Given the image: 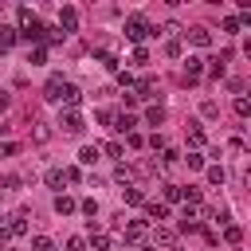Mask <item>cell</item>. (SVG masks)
Instances as JSON below:
<instances>
[{
	"mask_svg": "<svg viewBox=\"0 0 251 251\" xmlns=\"http://www.w3.org/2000/svg\"><path fill=\"white\" fill-rule=\"evenodd\" d=\"M235 114H239V118H247V114H251V102H247V98H243V94H239V98H235Z\"/></svg>",
	"mask_w": 251,
	"mask_h": 251,
	"instance_id": "d4e9b609",
	"label": "cell"
},
{
	"mask_svg": "<svg viewBox=\"0 0 251 251\" xmlns=\"http://www.w3.org/2000/svg\"><path fill=\"white\" fill-rule=\"evenodd\" d=\"M145 122H149V126H161V122H165V110H161V106H149V110H145Z\"/></svg>",
	"mask_w": 251,
	"mask_h": 251,
	"instance_id": "9a60e30c",
	"label": "cell"
},
{
	"mask_svg": "<svg viewBox=\"0 0 251 251\" xmlns=\"http://www.w3.org/2000/svg\"><path fill=\"white\" fill-rule=\"evenodd\" d=\"M82 212L94 220V216H98V200H82Z\"/></svg>",
	"mask_w": 251,
	"mask_h": 251,
	"instance_id": "4dcf8cb0",
	"label": "cell"
},
{
	"mask_svg": "<svg viewBox=\"0 0 251 251\" xmlns=\"http://www.w3.org/2000/svg\"><path fill=\"white\" fill-rule=\"evenodd\" d=\"M75 208H78V204H75L71 196H55V212H59V216H71Z\"/></svg>",
	"mask_w": 251,
	"mask_h": 251,
	"instance_id": "4fadbf2b",
	"label": "cell"
},
{
	"mask_svg": "<svg viewBox=\"0 0 251 251\" xmlns=\"http://www.w3.org/2000/svg\"><path fill=\"white\" fill-rule=\"evenodd\" d=\"M114 180H118V184H129V180H133V173H129L126 165H118V169H114Z\"/></svg>",
	"mask_w": 251,
	"mask_h": 251,
	"instance_id": "7402d4cb",
	"label": "cell"
},
{
	"mask_svg": "<svg viewBox=\"0 0 251 251\" xmlns=\"http://www.w3.org/2000/svg\"><path fill=\"white\" fill-rule=\"evenodd\" d=\"M133 63H149V51L145 47H133Z\"/></svg>",
	"mask_w": 251,
	"mask_h": 251,
	"instance_id": "1f68e13d",
	"label": "cell"
},
{
	"mask_svg": "<svg viewBox=\"0 0 251 251\" xmlns=\"http://www.w3.org/2000/svg\"><path fill=\"white\" fill-rule=\"evenodd\" d=\"M31 251H55V243H51L47 235H35V239H31Z\"/></svg>",
	"mask_w": 251,
	"mask_h": 251,
	"instance_id": "ffe728a7",
	"label": "cell"
},
{
	"mask_svg": "<svg viewBox=\"0 0 251 251\" xmlns=\"http://www.w3.org/2000/svg\"><path fill=\"white\" fill-rule=\"evenodd\" d=\"M67 251H86V239H82V235H71V239H67Z\"/></svg>",
	"mask_w": 251,
	"mask_h": 251,
	"instance_id": "83f0119b",
	"label": "cell"
},
{
	"mask_svg": "<svg viewBox=\"0 0 251 251\" xmlns=\"http://www.w3.org/2000/svg\"><path fill=\"white\" fill-rule=\"evenodd\" d=\"M16 43V27H0V51H8Z\"/></svg>",
	"mask_w": 251,
	"mask_h": 251,
	"instance_id": "ac0fdd59",
	"label": "cell"
},
{
	"mask_svg": "<svg viewBox=\"0 0 251 251\" xmlns=\"http://www.w3.org/2000/svg\"><path fill=\"white\" fill-rule=\"evenodd\" d=\"M12 106V98H8V90H0V110H8Z\"/></svg>",
	"mask_w": 251,
	"mask_h": 251,
	"instance_id": "8d00e7d4",
	"label": "cell"
},
{
	"mask_svg": "<svg viewBox=\"0 0 251 251\" xmlns=\"http://www.w3.org/2000/svg\"><path fill=\"white\" fill-rule=\"evenodd\" d=\"M188 126H192V129H188V145L200 149V145H204V129H200V122H188Z\"/></svg>",
	"mask_w": 251,
	"mask_h": 251,
	"instance_id": "8fae6325",
	"label": "cell"
},
{
	"mask_svg": "<svg viewBox=\"0 0 251 251\" xmlns=\"http://www.w3.org/2000/svg\"><path fill=\"white\" fill-rule=\"evenodd\" d=\"M188 35V43H196V47H208L212 43V31L208 27H192V31H184Z\"/></svg>",
	"mask_w": 251,
	"mask_h": 251,
	"instance_id": "5b68a950",
	"label": "cell"
},
{
	"mask_svg": "<svg viewBox=\"0 0 251 251\" xmlns=\"http://www.w3.org/2000/svg\"><path fill=\"white\" fill-rule=\"evenodd\" d=\"M59 102H63L67 110H75V106L82 102V90H78L75 82H63V90H59Z\"/></svg>",
	"mask_w": 251,
	"mask_h": 251,
	"instance_id": "3957f363",
	"label": "cell"
},
{
	"mask_svg": "<svg viewBox=\"0 0 251 251\" xmlns=\"http://www.w3.org/2000/svg\"><path fill=\"white\" fill-rule=\"evenodd\" d=\"M59 24H63L67 31H75V27H78V12H75V8H59Z\"/></svg>",
	"mask_w": 251,
	"mask_h": 251,
	"instance_id": "52a82bcc",
	"label": "cell"
},
{
	"mask_svg": "<svg viewBox=\"0 0 251 251\" xmlns=\"http://www.w3.org/2000/svg\"><path fill=\"white\" fill-rule=\"evenodd\" d=\"M165 55H169V59H176V55H180V43H176V39H169V43H165Z\"/></svg>",
	"mask_w": 251,
	"mask_h": 251,
	"instance_id": "f546056e",
	"label": "cell"
},
{
	"mask_svg": "<svg viewBox=\"0 0 251 251\" xmlns=\"http://www.w3.org/2000/svg\"><path fill=\"white\" fill-rule=\"evenodd\" d=\"M145 216L161 224V220H169V208H165V204H157V200H149V204H145Z\"/></svg>",
	"mask_w": 251,
	"mask_h": 251,
	"instance_id": "9c48e42d",
	"label": "cell"
},
{
	"mask_svg": "<svg viewBox=\"0 0 251 251\" xmlns=\"http://www.w3.org/2000/svg\"><path fill=\"white\" fill-rule=\"evenodd\" d=\"M43 59H47V51H43V47H35V51H27V63H31V67H43Z\"/></svg>",
	"mask_w": 251,
	"mask_h": 251,
	"instance_id": "44dd1931",
	"label": "cell"
},
{
	"mask_svg": "<svg viewBox=\"0 0 251 251\" xmlns=\"http://www.w3.org/2000/svg\"><path fill=\"white\" fill-rule=\"evenodd\" d=\"M126 204H145V192L133 188V184H126Z\"/></svg>",
	"mask_w": 251,
	"mask_h": 251,
	"instance_id": "e0dca14e",
	"label": "cell"
},
{
	"mask_svg": "<svg viewBox=\"0 0 251 251\" xmlns=\"http://www.w3.org/2000/svg\"><path fill=\"white\" fill-rule=\"evenodd\" d=\"M200 71H204V59H200V55H188V63H184V75H188V82H192V78H200Z\"/></svg>",
	"mask_w": 251,
	"mask_h": 251,
	"instance_id": "ba28073f",
	"label": "cell"
},
{
	"mask_svg": "<svg viewBox=\"0 0 251 251\" xmlns=\"http://www.w3.org/2000/svg\"><path fill=\"white\" fill-rule=\"evenodd\" d=\"M94 251H110V239L106 235H94Z\"/></svg>",
	"mask_w": 251,
	"mask_h": 251,
	"instance_id": "d590c367",
	"label": "cell"
},
{
	"mask_svg": "<svg viewBox=\"0 0 251 251\" xmlns=\"http://www.w3.org/2000/svg\"><path fill=\"white\" fill-rule=\"evenodd\" d=\"M106 153H110L114 161H122V153H126V145H122V141H110V145H106Z\"/></svg>",
	"mask_w": 251,
	"mask_h": 251,
	"instance_id": "484cf974",
	"label": "cell"
},
{
	"mask_svg": "<svg viewBox=\"0 0 251 251\" xmlns=\"http://www.w3.org/2000/svg\"><path fill=\"white\" fill-rule=\"evenodd\" d=\"M224 31L235 35V31H239V16H227V20H224Z\"/></svg>",
	"mask_w": 251,
	"mask_h": 251,
	"instance_id": "f1b7e54d",
	"label": "cell"
},
{
	"mask_svg": "<svg viewBox=\"0 0 251 251\" xmlns=\"http://www.w3.org/2000/svg\"><path fill=\"white\" fill-rule=\"evenodd\" d=\"M63 169H47V188H63Z\"/></svg>",
	"mask_w": 251,
	"mask_h": 251,
	"instance_id": "2e32d148",
	"label": "cell"
},
{
	"mask_svg": "<svg viewBox=\"0 0 251 251\" xmlns=\"http://www.w3.org/2000/svg\"><path fill=\"white\" fill-rule=\"evenodd\" d=\"M224 239H227V243H239V239H243V227H235V224H231V227L224 231Z\"/></svg>",
	"mask_w": 251,
	"mask_h": 251,
	"instance_id": "4316f807",
	"label": "cell"
},
{
	"mask_svg": "<svg viewBox=\"0 0 251 251\" xmlns=\"http://www.w3.org/2000/svg\"><path fill=\"white\" fill-rule=\"evenodd\" d=\"M184 161H188V169H200V165H204V157H200V153H188Z\"/></svg>",
	"mask_w": 251,
	"mask_h": 251,
	"instance_id": "836d02e7",
	"label": "cell"
},
{
	"mask_svg": "<svg viewBox=\"0 0 251 251\" xmlns=\"http://www.w3.org/2000/svg\"><path fill=\"white\" fill-rule=\"evenodd\" d=\"M98 153H102L98 145H82V149H78V161H82V165H94V161H98Z\"/></svg>",
	"mask_w": 251,
	"mask_h": 251,
	"instance_id": "7c38bea8",
	"label": "cell"
},
{
	"mask_svg": "<svg viewBox=\"0 0 251 251\" xmlns=\"http://www.w3.org/2000/svg\"><path fill=\"white\" fill-rule=\"evenodd\" d=\"M0 129H4V126H0Z\"/></svg>",
	"mask_w": 251,
	"mask_h": 251,
	"instance_id": "74e56055",
	"label": "cell"
},
{
	"mask_svg": "<svg viewBox=\"0 0 251 251\" xmlns=\"http://www.w3.org/2000/svg\"><path fill=\"white\" fill-rule=\"evenodd\" d=\"M153 239H157L161 247H173V243H176V231H169V227H157V231H153Z\"/></svg>",
	"mask_w": 251,
	"mask_h": 251,
	"instance_id": "5bb4252c",
	"label": "cell"
},
{
	"mask_svg": "<svg viewBox=\"0 0 251 251\" xmlns=\"http://www.w3.org/2000/svg\"><path fill=\"white\" fill-rule=\"evenodd\" d=\"M208 180H212V184H224V180H227V173H224L220 165H212V169H208Z\"/></svg>",
	"mask_w": 251,
	"mask_h": 251,
	"instance_id": "603a6c76",
	"label": "cell"
},
{
	"mask_svg": "<svg viewBox=\"0 0 251 251\" xmlns=\"http://www.w3.org/2000/svg\"><path fill=\"white\" fill-rule=\"evenodd\" d=\"M98 59H102L106 71H118V55H114V51H98Z\"/></svg>",
	"mask_w": 251,
	"mask_h": 251,
	"instance_id": "d6986e66",
	"label": "cell"
},
{
	"mask_svg": "<svg viewBox=\"0 0 251 251\" xmlns=\"http://www.w3.org/2000/svg\"><path fill=\"white\" fill-rule=\"evenodd\" d=\"M200 110H204V118H216V114H220V106H216V102H204Z\"/></svg>",
	"mask_w": 251,
	"mask_h": 251,
	"instance_id": "d6a6232c",
	"label": "cell"
},
{
	"mask_svg": "<svg viewBox=\"0 0 251 251\" xmlns=\"http://www.w3.org/2000/svg\"><path fill=\"white\" fill-rule=\"evenodd\" d=\"M184 200H192V204H196V200H200V188H196V184H188V188H184Z\"/></svg>",
	"mask_w": 251,
	"mask_h": 251,
	"instance_id": "e575fe53",
	"label": "cell"
},
{
	"mask_svg": "<svg viewBox=\"0 0 251 251\" xmlns=\"http://www.w3.org/2000/svg\"><path fill=\"white\" fill-rule=\"evenodd\" d=\"M59 129L71 133V137L82 133V114H78V110H63V114H59Z\"/></svg>",
	"mask_w": 251,
	"mask_h": 251,
	"instance_id": "7a4b0ae2",
	"label": "cell"
},
{
	"mask_svg": "<svg viewBox=\"0 0 251 251\" xmlns=\"http://www.w3.org/2000/svg\"><path fill=\"white\" fill-rule=\"evenodd\" d=\"M59 90H63V75H51L47 86H43V98L47 102H59Z\"/></svg>",
	"mask_w": 251,
	"mask_h": 251,
	"instance_id": "277c9868",
	"label": "cell"
},
{
	"mask_svg": "<svg viewBox=\"0 0 251 251\" xmlns=\"http://www.w3.org/2000/svg\"><path fill=\"white\" fill-rule=\"evenodd\" d=\"M149 31H153V27H149V20H145V16H129V20H126V35H129L133 43H141Z\"/></svg>",
	"mask_w": 251,
	"mask_h": 251,
	"instance_id": "6da1fadb",
	"label": "cell"
},
{
	"mask_svg": "<svg viewBox=\"0 0 251 251\" xmlns=\"http://www.w3.org/2000/svg\"><path fill=\"white\" fill-rule=\"evenodd\" d=\"M165 200H184V188L180 184H165Z\"/></svg>",
	"mask_w": 251,
	"mask_h": 251,
	"instance_id": "cb8c5ba5",
	"label": "cell"
},
{
	"mask_svg": "<svg viewBox=\"0 0 251 251\" xmlns=\"http://www.w3.org/2000/svg\"><path fill=\"white\" fill-rule=\"evenodd\" d=\"M122 227H126V243H141L145 239V224L133 220V224H122Z\"/></svg>",
	"mask_w": 251,
	"mask_h": 251,
	"instance_id": "8992f818",
	"label": "cell"
},
{
	"mask_svg": "<svg viewBox=\"0 0 251 251\" xmlns=\"http://www.w3.org/2000/svg\"><path fill=\"white\" fill-rule=\"evenodd\" d=\"M8 235H27V216L20 212V216H12V224H8Z\"/></svg>",
	"mask_w": 251,
	"mask_h": 251,
	"instance_id": "30bf717a",
	"label": "cell"
}]
</instances>
